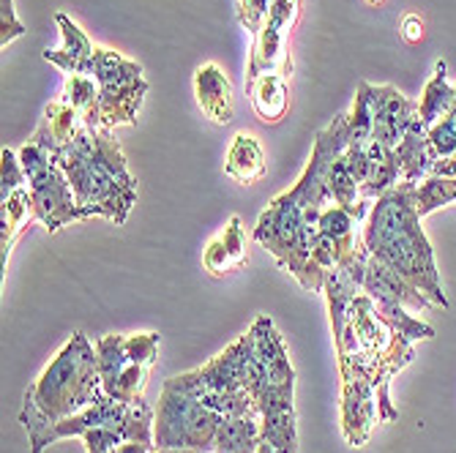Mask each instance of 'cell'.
I'll use <instances>...</instances> for the list:
<instances>
[{"label": "cell", "mask_w": 456, "mask_h": 453, "mask_svg": "<svg viewBox=\"0 0 456 453\" xmlns=\"http://www.w3.org/2000/svg\"><path fill=\"white\" fill-rule=\"evenodd\" d=\"M273 9V0H238L235 4V17L240 22V28H246L248 33H260V28L265 25L268 14Z\"/></svg>", "instance_id": "cell-29"}, {"label": "cell", "mask_w": 456, "mask_h": 453, "mask_svg": "<svg viewBox=\"0 0 456 453\" xmlns=\"http://www.w3.org/2000/svg\"><path fill=\"white\" fill-rule=\"evenodd\" d=\"M317 219V208H298L279 194L260 214L255 227V240L279 263L281 271L293 273L309 293L325 290V271L312 257Z\"/></svg>", "instance_id": "cell-4"}, {"label": "cell", "mask_w": 456, "mask_h": 453, "mask_svg": "<svg viewBox=\"0 0 456 453\" xmlns=\"http://www.w3.org/2000/svg\"><path fill=\"white\" fill-rule=\"evenodd\" d=\"M361 238L371 257L383 260L412 287H419L435 306L448 309L435 249L416 208V183H396L391 191L378 197L366 224L361 227Z\"/></svg>", "instance_id": "cell-1"}, {"label": "cell", "mask_w": 456, "mask_h": 453, "mask_svg": "<svg viewBox=\"0 0 456 453\" xmlns=\"http://www.w3.org/2000/svg\"><path fill=\"white\" fill-rule=\"evenodd\" d=\"M448 66L445 61L435 63V74L427 82L424 96L419 101V117L427 129H432L435 123H440L443 117H448V112L453 109V99H456V88L448 85V77H445Z\"/></svg>", "instance_id": "cell-23"}, {"label": "cell", "mask_w": 456, "mask_h": 453, "mask_svg": "<svg viewBox=\"0 0 456 453\" xmlns=\"http://www.w3.org/2000/svg\"><path fill=\"white\" fill-rule=\"evenodd\" d=\"M265 173H268V158L263 145L252 134H235L224 158V175H230L243 186H252L263 181Z\"/></svg>", "instance_id": "cell-20"}, {"label": "cell", "mask_w": 456, "mask_h": 453, "mask_svg": "<svg viewBox=\"0 0 456 453\" xmlns=\"http://www.w3.org/2000/svg\"><path fill=\"white\" fill-rule=\"evenodd\" d=\"M53 161L66 173L79 208L115 224L129 219L137 205V178L129 173L126 156L112 137V129L91 132L82 126Z\"/></svg>", "instance_id": "cell-3"}, {"label": "cell", "mask_w": 456, "mask_h": 453, "mask_svg": "<svg viewBox=\"0 0 456 453\" xmlns=\"http://www.w3.org/2000/svg\"><path fill=\"white\" fill-rule=\"evenodd\" d=\"M94 79L99 85L102 126L115 129V126H132V123H137L140 107L148 93L142 66L123 58L115 50L96 47Z\"/></svg>", "instance_id": "cell-8"}, {"label": "cell", "mask_w": 456, "mask_h": 453, "mask_svg": "<svg viewBox=\"0 0 456 453\" xmlns=\"http://www.w3.org/2000/svg\"><path fill=\"white\" fill-rule=\"evenodd\" d=\"M456 202V178H437V175H429L427 181H421L416 186V208H419V216H429L435 214L443 205H451Z\"/></svg>", "instance_id": "cell-26"}, {"label": "cell", "mask_w": 456, "mask_h": 453, "mask_svg": "<svg viewBox=\"0 0 456 453\" xmlns=\"http://www.w3.org/2000/svg\"><path fill=\"white\" fill-rule=\"evenodd\" d=\"M257 453H276V448H273V445H268V442H260Z\"/></svg>", "instance_id": "cell-32"}, {"label": "cell", "mask_w": 456, "mask_h": 453, "mask_svg": "<svg viewBox=\"0 0 456 453\" xmlns=\"http://www.w3.org/2000/svg\"><path fill=\"white\" fill-rule=\"evenodd\" d=\"M366 4H369V6H383L386 0H366Z\"/></svg>", "instance_id": "cell-33"}, {"label": "cell", "mask_w": 456, "mask_h": 453, "mask_svg": "<svg viewBox=\"0 0 456 453\" xmlns=\"http://www.w3.org/2000/svg\"><path fill=\"white\" fill-rule=\"evenodd\" d=\"M246 260H248V255H246L243 222L238 216H230L227 227L216 238H211L208 246H205L202 265H205V271H211L214 276H224V273H232V271L243 268Z\"/></svg>", "instance_id": "cell-17"}, {"label": "cell", "mask_w": 456, "mask_h": 453, "mask_svg": "<svg viewBox=\"0 0 456 453\" xmlns=\"http://www.w3.org/2000/svg\"><path fill=\"white\" fill-rule=\"evenodd\" d=\"M248 99H252V109L263 123H279L287 115L289 107V88H287V77L271 71L260 74L255 82L246 85Z\"/></svg>", "instance_id": "cell-21"}, {"label": "cell", "mask_w": 456, "mask_h": 453, "mask_svg": "<svg viewBox=\"0 0 456 453\" xmlns=\"http://www.w3.org/2000/svg\"><path fill=\"white\" fill-rule=\"evenodd\" d=\"M55 22L61 28V36H63V44L58 50H47L45 53V61L58 66L66 77L69 74H86V77H94V55H96V47L94 41L86 36L69 14H55Z\"/></svg>", "instance_id": "cell-15"}, {"label": "cell", "mask_w": 456, "mask_h": 453, "mask_svg": "<svg viewBox=\"0 0 456 453\" xmlns=\"http://www.w3.org/2000/svg\"><path fill=\"white\" fill-rule=\"evenodd\" d=\"M22 186H28V178L20 164V153H14L12 148H4L0 150V199H6Z\"/></svg>", "instance_id": "cell-28"}, {"label": "cell", "mask_w": 456, "mask_h": 453, "mask_svg": "<svg viewBox=\"0 0 456 453\" xmlns=\"http://www.w3.org/2000/svg\"><path fill=\"white\" fill-rule=\"evenodd\" d=\"M402 38L407 41V44H419V41L424 38V22H421V17L419 14H407L404 20H402Z\"/></svg>", "instance_id": "cell-31"}, {"label": "cell", "mask_w": 456, "mask_h": 453, "mask_svg": "<svg viewBox=\"0 0 456 453\" xmlns=\"http://www.w3.org/2000/svg\"><path fill=\"white\" fill-rule=\"evenodd\" d=\"M94 344L99 352V375L104 393L115 401H140L159 358L161 336L156 331L126 336L110 334L96 339Z\"/></svg>", "instance_id": "cell-5"}, {"label": "cell", "mask_w": 456, "mask_h": 453, "mask_svg": "<svg viewBox=\"0 0 456 453\" xmlns=\"http://www.w3.org/2000/svg\"><path fill=\"white\" fill-rule=\"evenodd\" d=\"M194 99L205 117H211L219 126H227L235 112L232 82L216 63H202L194 71Z\"/></svg>", "instance_id": "cell-14"}, {"label": "cell", "mask_w": 456, "mask_h": 453, "mask_svg": "<svg viewBox=\"0 0 456 453\" xmlns=\"http://www.w3.org/2000/svg\"><path fill=\"white\" fill-rule=\"evenodd\" d=\"M371 115H375V137L386 148L396 150L410 123L419 117V104L404 99L394 85H369Z\"/></svg>", "instance_id": "cell-12"}, {"label": "cell", "mask_w": 456, "mask_h": 453, "mask_svg": "<svg viewBox=\"0 0 456 453\" xmlns=\"http://www.w3.org/2000/svg\"><path fill=\"white\" fill-rule=\"evenodd\" d=\"M82 442H86L88 453H115L120 445L134 442V434L120 426H99L82 434Z\"/></svg>", "instance_id": "cell-27"}, {"label": "cell", "mask_w": 456, "mask_h": 453, "mask_svg": "<svg viewBox=\"0 0 456 453\" xmlns=\"http://www.w3.org/2000/svg\"><path fill=\"white\" fill-rule=\"evenodd\" d=\"M20 164L28 178L33 216L36 222L47 227V232H58L61 227L71 222L91 219V214L77 205V197L66 173L58 167L45 148L28 142L25 148H20Z\"/></svg>", "instance_id": "cell-7"}, {"label": "cell", "mask_w": 456, "mask_h": 453, "mask_svg": "<svg viewBox=\"0 0 456 453\" xmlns=\"http://www.w3.org/2000/svg\"><path fill=\"white\" fill-rule=\"evenodd\" d=\"M429 148L435 156L432 175L456 178V99H453V109L448 112V117H443L429 129Z\"/></svg>", "instance_id": "cell-25"}, {"label": "cell", "mask_w": 456, "mask_h": 453, "mask_svg": "<svg viewBox=\"0 0 456 453\" xmlns=\"http://www.w3.org/2000/svg\"><path fill=\"white\" fill-rule=\"evenodd\" d=\"M30 222H36V216H33V199L28 186L17 189L6 199H0V268H4V273L17 238Z\"/></svg>", "instance_id": "cell-19"}, {"label": "cell", "mask_w": 456, "mask_h": 453, "mask_svg": "<svg viewBox=\"0 0 456 453\" xmlns=\"http://www.w3.org/2000/svg\"><path fill=\"white\" fill-rule=\"evenodd\" d=\"M260 416H230L222 421L214 453H257Z\"/></svg>", "instance_id": "cell-24"}, {"label": "cell", "mask_w": 456, "mask_h": 453, "mask_svg": "<svg viewBox=\"0 0 456 453\" xmlns=\"http://www.w3.org/2000/svg\"><path fill=\"white\" fill-rule=\"evenodd\" d=\"M222 421L224 416H219L216 409L200 404L197 399L170 385H161L156 424H153V445L214 453Z\"/></svg>", "instance_id": "cell-6"}, {"label": "cell", "mask_w": 456, "mask_h": 453, "mask_svg": "<svg viewBox=\"0 0 456 453\" xmlns=\"http://www.w3.org/2000/svg\"><path fill=\"white\" fill-rule=\"evenodd\" d=\"M363 293L375 301V303H396V306H404L407 311H429V309H437L419 287H412L404 276H399L394 268H388L383 260L371 257L369 255V263H366V271H363Z\"/></svg>", "instance_id": "cell-13"}, {"label": "cell", "mask_w": 456, "mask_h": 453, "mask_svg": "<svg viewBox=\"0 0 456 453\" xmlns=\"http://www.w3.org/2000/svg\"><path fill=\"white\" fill-rule=\"evenodd\" d=\"M104 399L107 393L102 388L96 344L77 331L38 375V380L25 391L20 424L28 432L30 453H41V440L55 424Z\"/></svg>", "instance_id": "cell-2"}, {"label": "cell", "mask_w": 456, "mask_h": 453, "mask_svg": "<svg viewBox=\"0 0 456 453\" xmlns=\"http://www.w3.org/2000/svg\"><path fill=\"white\" fill-rule=\"evenodd\" d=\"M25 33H28V28H25V22L17 20L14 0H0V47L6 50V44H12L14 38H20Z\"/></svg>", "instance_id": "cell-30"}, {"label": "cell", "mask_w": 456, "mask_h": 453, "mask_svg": "<svg viewBox=\"0 0 456 453\" xmlns=\"http://www.w3.org/2000/svg\"><path fill=\"white\" fill-rule=\"evenodd\" d=\"M396 161H399V173L402 183H421L432 175L435 167V156L429 148V129L416 117L410 123V129L404 132L399 148H396Z\"/></svg>", "instance_id": "cell-16"}, {"label": "cell", "mask_w": 456, "mask_h": 453, "mask_svg": "<svg viewBox=\"0 0 456 453\" xmlns=\"http://www.w3.org/2000/svg\"><path fill=\"white\" fill-rule=\"evenodd\" d=\"M298 17H301V0H273V9L265 25L255 36L252 55H248V66H246V85L255 82L260 74H271V71L281 77L293 74V61H289L287 53V36L296 28Z\"/></svg>", "instance_id": "cell-10"}, {"label": "cell", "mask_w": 456, "mask_h": 453, "mask_svg": "<svg viewBox=\"0 0 456 453\" xmlns=\"http://www.w3.org/2000/svg\"><path fill=\"white\" fill-rule=\"evenodd\" d=\"M79 117L82 123L96 132V129H104L102 126V107H99V85L94 77H86V74H69L66 77V88H63V99Z\"/></svg>", "instance_id": "cell-22"}, {"label": "cell", "mask_w": 456, "mask_h": 453, "mask_svg": "<svg viewBox=\"0 0 456 453\" xmlns=\"http://www.w3.org/2000/svg\"><path fill=\"white\" fill-rule=\"evenodd\" d=\"M375 424H380L378 388L361 375H342V434L347 445H366Z\"/></svg>", "instance_id": "cell-11"}, {"label": "cell", "mask_w": 456, "mask_h": 453, "mask_svg": "<svg viewBox=\"0 0 456 453\" xmlns=\"http://www.w3.org/2000/svg\"><path fill=\"white\" fill-rule=\"evenodd\" d=\"M347 145H350L347 112H342L334 117V123H328V126L317 134L306 170L301 173L296 186L287 189L281 197L287 202L298 205V208L322 211L328 205H334V197H330V167H334V161L347 150Z\"/></svg>", "instance_id": "cell-9"}, {"label": "cell", "mask_w": 456, "mask_h": 453, "mask_svg": "<svg viewBox=\"0 0 456 453\" xmlns=\"http://www.w3.org/2000/svg\"><path fill=\"white\" fill-rule=\"evenodd\" d=\"M82 126H86V123H82V117L66 101H53L45 107V115H41L30 142L45 148L50 156H55L77 137V132Z\"/></svg>", "instance_id": "cell-18"}]
</instances>
